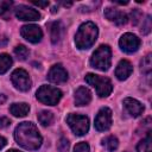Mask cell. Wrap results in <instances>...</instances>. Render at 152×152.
<instances>
[{
  "instance_id": "6da1fadb",
  "label": "cell",
  "mask_w": 152,
  "mask_h": 152,
  "mask_svg": "<svg viewBox=\"0 0 152 152\" xmlns=\"http://www.w3.org/2000/svg\"><path fill=\"white\" fill-rule=\"evenodd\" d=\"M14 138L17 142L26 150H37L42 145V135L38 128L32 122H21L14 131Z\"/></svg>"
},
{
  "instance_id": "7a4b0ae2",
  "label": "cell",
  "mask_w": 152,
  "mask_h": 152,
  "mask_svg": "<svg viewBox=\"0 0 152 152\" xmlns=\"http://www.w3.org/2000/svg\"><path fill=\"white\" fill-rule=\"evenodd\" d=\"M96 38H97V26L91 21H87L78 27V31L76 32L75 36V43L78 49L86 50L89 49L95 43Z\"/></svg>"
},
{
  "instance_id": "3957f363",
  "label": "cell",
  "mask_w": 152,
  "mask_h": 152,
  "mask_svg": "<svg viewBox=\"0 0 152 152\" xmlns=\"http://www.w3.org/2000/svg\"><path fill=\"white\" fill-rule=\"evenodd\" d=\"M110 62H112V51L108 45L99 46L90 58L91 66L101 71H107L110 66Z\"/></svg>"
},
{
  "instance_id": "277c9868",
  "label": "cell",
  "mask_w": 152,
  "mask_h": 152,
  "mask_svg": "<svg viewBox=\"0 0 152 152\" xmlns=\"http://www.w3.org/2000/svg\"><path fill=\"white\" fill-rule=\"evenodd\" d=\"M86 82L95 88V90L100 97L108 96L113 90V84L108 77L99 76L95 74H87Z\"/></svg>"
},
{
  "instance_id": "5b68a950",
  "label": "cell",
  "mask_w": 152,
  "mask_h": 152,
  "mask_svg": "<svg viewBox=\"0 0 152 152\" xmlns=\"http://www.w3.org/2000/svg\"><path fill=\"white\" fill-rule=\"evenodd\" d=\"M36 96H37L38 101H40L42 103L55 106L59 102V100L62 97V91L52 86H42L37 90Z\"/></svg>"
},
{
  "instance_id": "8992f818",
  "label": "cell",
  "mask_w": 152,
  "mask_h": 152,
  "mask_svg": "<svg viewBox=\"0 0 152 152\" xmlns=\"http://www.w3.org/2000/svg\"><path fill=\"white\" fill-rule=\"evenodd\" d=\"M66 124L76 135H84L89 129V119L86 115L69 114L66 116Z\"/></svg>"
},
{
  "instance_id": "52a82bcc",
  "label": "cell",
  "mask_w": 152,
  "mask_h": 152,
  "mask_svg": "<svg viewBox=\"0 0 152 152\" xmlns=\"http://www.w3.org/2000/svg\"><path fill=\"white\" fill-rule=\"evenodd\" d=\"M11 80L13 86L21 91H27L32 84L28 74L24 69H15L11 75Z\"/></svg>"
},
{
  "instance_id": "ba28073f",
  "label": "cell",
  "mask_w": 152,
  "mask_h": 152,
  "mask_svg": "<svg viewBox=\"0 0 152 152\" xmlns=\"http://www.w3.org/2000/svg\"><path fill=\"white\" fill-rule=\"evenodd\" d=\"M119 44H120V48L122 51H125L127 53H133L139 49L140 39L133 33H125L120 38Z\"/></svg>"
},
{
  "instance_id": "9c48e42d",
  "label": "cell",
  "mask_w": 152,
  "mask_h": 152,
  "mask_svg": "<svg viewBox=\"0 0 152 152\" xmlns=\"http://www.w3.org/2000/svg\"><path fill=\"white\" fill-rule=\"evenodd\" d=\"M112 126V110L107 107H103L99 110L95 118V128L97 131H107Z\"/></svg>"
},
{
  "instance_id": "30bf717a",
  "label": "cell",
  "mask_w": 152,
  "mask_h": 152,
  "mask_svg": "<svg viewBox=\"0 0 152 152\" xmlns=\"http://www.w3.org/2000/svg\"><path fill=\"white\" fill-rule=\"evenodd\" d=\"M20 34L23 36V38H25L30 43H38V42H40V39L43 37V32H42L40 27L34 24L24 25L20 28Z\"/></svg>"
},
{
  "instance_id": "8fae6325",
  "label": "cell",
  "mask_w": 152,
  "mask_h": 152,
  "mask_svg": "<svg viewBox=\"0 0 152 152\" xmlns=\"http://www.w3.org/2000/svg\"><path fill=\"white\" fill-rule=\"evenodd\" d=\"M15 15L18 19L25 20V21H34L40 19V13L38 11L25 5H19L15 8Z\"/></svg>"
},
{
  "instance_id": "7c38bea8",
  "label": "cell",
  "mask_w": 152,
  "mask_h": 152,
  "mask_svg": "<svg viewBox=\"0 0 152 152\" xmlns=\"http://www.w3.org/2000/svg\"><path fill=\"white\" fill-rule=\"evenodd\" d=\"M48 78H49L50 82L56 83V84L64 83L68 80V72L62 65H59V64L58 65H53L50 69L49 74H48Z\"/></svg>"
},
{
  "instance_id": "4fadbf2b",
  "label": "cell",
  "mask_w": 152,
  "mask_h": 152,
  "mask_svg": "<svg viewBox=\"0 0 152 152\" xmlns=\"http://www.w3.org/2000/svg\"><path fill=\"white\" fill-rule=\"evenodd\" d=\"M104 17L109 21L114 23L118 26L125 25L127 23V15L124 12H121V11H119L116 8H113V7H107L104 10Z\"/></svg>"
},
{
  "instance_id": "5bb4252c",
  "label": "cell",
  "mask_w": 152,
  "mask_h": 152,
  "mask_svg": "<svg viewBox=\"0 0 152 152\" xmlns=\"http://www.w3.org/2000/svg\"><path fill=\"white\" fill-rule=\"evenodd\" d=\"M124 107L127 110V113L134 118L139 116L144 112V106L138 100H135L133 97H126L124 100Z\"/></svg>"
},
{
  "instance_id": "9a60e30c",
  "label": "cell",
  "mask_w": 152,
  "mask_h": 152,
  "mask_svg": "<svg viewBox=\"0 0 152 152\" xmlns=\"http://www.w3.org/2000/svg\"><path fill=\"white\" fill-rule=\"evenodd\" d=\"M132 71H133V66H132L131 62H128L127 59H122L119 62V64L115 69V76L118 77V80L125 81L131 76Z\"/></svg>"
},
{
  "instance_id": "2e32d148",
  "label": "cell",
  "mask_w": 152,
  "mask_h": 152,
  "mask_svg": "<svg viewBox=\"0 0 152 152\" xmlns=\"http://www.w3.org/2000/svg\"><path fill=\"white\" fill-rule=\"evenodd\" d=\"M48 26L50 28L51 42L53 44L59 43L61 39L63 38V34H64V26L62 25V23L61 21H53V23H50Z\"/></svg>"
},
{
  "instance_id": "e0dca14e",
  "label": "cell",
  "mask_w": 152,
  "mask_h": 152,
  "mask_svg": "<svg viewBox=\"0 0 152 152\" xmlns=\"http://www.w3.org/2000/svg\"><path fill=\"white\" fill-rule=\"evenodd\" d=\"M91 101V93L86 87H80L75 91V104L76 106H86Z\"/></svg>"
},
{
  "instance_id": "ac0fdd59",
  "label": "cell",
  "mask_w": 152,
  "mask_h": 152,
  "mask_svg": "<svg viewBox=\"0 0 152 152\" xmlns=\"http://www.w3.org/2000/svg\"><path fill=\"white\" fill-rule=\"evenodd\" d=\"M10 112H11L14 116L21 118V116L27 115V113L30 112V106H28L27 103H25V102L13 103V104L10 107Z\"/></svg>"
},
{
  "instance_id": "d6986e66",
  "label": "cell",
  "mask_w": 152,
  "mask_h": 152,
  "mask_svg": "<svg viewBox=\"0 0 152 152\" xmlns=\"http://www.w3.org/2000/svg\"><path fill=\"white\" fill-rule=\"evenodd\" d=\"M102 145L106 147L108 152H114L119 146V141L114 135H108L102 140Z\"/></svg>"
},
{
  "instance_id": "ffe728a7",
  "label": "cell",
  "mask_w": 152,
  "mask_h": 152,
  "mask_svg": "<svg viewBox=\"0 0 152 152\" xmlns=\"http://www.w3.org/2000/svg\"><path fill=\"white\" fill-rule=\"evenodd\" d=\"M151 132L147 133V137L142 139L138 145H137V152H152L151 147Z\"/></svg>"
},
{
  "instance_id": "44dd1931",
  "label": "cell",
  "mask_w": 152,
  "mask_h": 152,
  "mask_svg": "<svg viewBox=\"0 0 152 152\" xmlns=\"http://www.w3.org/2000/svg\"><path fill=\"white\" fill-rule=\"evenodd\" d=\"M38 121L43 125V126H50L53 121V114L49 110H42L38 114Z\"/></svg>"
},
{
  "instance_id": "7402d4cb",
  "label": "cell",
  "mask_w": 152,
  "mask_h": 152,
  "mask_svg": "<svg viewBox=\"0 0 152 152\" xmlns=\"http://www.w3.org/2000/svg\"><path fill=\"white\" fill-rule=\"evenodd\" d=\"M12 65V58L7 53L0 55V74H5Z\"/></svg>"
},
{
  "instance_id": "603a6c76",
  "label": "cell",
  "mask_w": 152,
  "mask_h": 152,
  "mask_svg": "<svg viewBox=\"0 0 152 152\" xmlns=\"http://www.w3.org/2000/svg\"><path fill=\"white\" fill-rule=\"evenodd\" d=\"M12 1H0V17H2L4 19H8L10 14H11V10H12Z\"/></svg>"
},
{
  "instance_id": "cb8c5ba5",
  "label": "cell",
  "mask_w": 152,
  "mask_h": 152,
  "mask_svg": "<svg viewBox=\"0 0 152 152\" xmlns=\"http://www.w3.org/2000/svg\"><path fill=\"white\" fill-rule=\"evenodd\" d=\"M14 53H15V56H17L19 59L25 61V59L28 57L30 51H28V49H27L25 45H17V46L14 48Z\"/></svg>"
},
{
  "instance_id": "d4e9b609",
  "label": "cell",
  "mask_w": 152,
  "mask_h": 152,
  "mask_svg": "<svg viewBox=\"0 0 152 152\" xmlns=\"http://www.w3.org/2000/svg\"><path fill=\"white\" fill-rule=\"evenodd\" d=\"M151 66H152V62H151V53H148L147 56H145L141 62H140V70L145 74H150L151 71Z\"/></svg>"
},
{
  "instance_id": "484cf974",
  "label": "cell",
  "mask_w": 152,
  "mask_h": 152,
  "mask_svg": "<svg viewBox=\"0 0 152 152\" xmlns=\"http://www.w3.org/2000/svg\"><path fill=\"white\" fill-rule=\"evenodd\" d=\"M152 28V24H151V17L147 15L146 19L142 20V28H141V33L142 34H148Z\"/></svg>"
},
{
  "instance_id": "4316f807",
  "label": "cell",
  "mask_w": 152,
  "mask_h": 152,
  "mask_svg": "<svg viewBox=\"0 0 152 152\" xmlns=\"http://www.w3.org/2000/svg\"><path fill=\"white\" fill-rule=\"evenodd\" d=\"M69 146H70V144H69L68 139H65V138H61L57 142V148L59 152H68Z\"/></svg>"
},
{
  "instance_id": "83f0119b",
  "label": "cell",
  "mask_w": 152,
  "mask_h": 152,
  "mask_svg": "<svg viewBox=\"0 0 152 152\" xmlns=\"http://www.w3.org/2000/svg\"><path fill=\"white\" fill-rule=\"evenodd\" d=\"M74 152H89V145L84 141H81L74 147Z\"/></svg>"
},
{
  "instance_id": "f1b7e54d",
  "label": "cell",
  "mask_w": 152,
  "mask_h": 152,
  "mask_svg": "<svg viewBox=\"0 0 152 152\" xmlns=\"http://www.w3.org/2000/svg\"><path fill=\"white\" fill-rule=\"evenodd\" d=\"M140 18H141L140 11H139V10H133V12H132V24H133V25H137V24L139 23Z\"/></svg>"
},
{
  "instance_id": "f546056e",
  "label": "cell",
  "mask_w": 152,
  "mask_h": 152,
  "mask_svg": "<svg viewBox=\"0 0 152 152\" xmlns=\"http://www.w3.org/2000/svg\"><path fill=\"white\" fill-rule=\"evenodd\" d=\"M10 124H11V120H10L8 118H6V116H1V118H0V127H1V128L7 127Z\"/></svg>"
},
{
  "instance_id": "4dcf8cb0",
  "label": "cell",
  "mask_w": 152,
  "mask_h": 152,
  "mask_svg": "<svg viewBox=\"0 0 152 152\" xmlns=\"http://www.w3.org/2000/svg\"><path fill=\"white\" fill-rule=\"evenodd\" d=\"M32 4L39 7H46L49 5V1H32Z\"/></svg>"
},
{
  "instance_id": "1f68e13d",
  "label": "cell",
  "mask_w": 152,
  "mask_h": 152,
  "mask_svg": "<svg viewBox=\"0 0 152 152\" xmlns=\"http://www.w3.org/2000/svg\"><path fill=\"white\" fill-rule=\"evenodd\" d=\"M8 43V38L6 36H0V46H5L6 44Z\"/></svg>"
},
{
  "instance_id": "d6a6232c",
  "label": "cell",
  "mask_w": 152,
  "mask_h": 152,
  "mask_svg": "<svg viewBox=\"0 0 152 152\" xmlns=\"http://www.w3.org/2000/svg\"><path fill=\"white\" fill-rule=\"evenodd\" d=\"M6 142H7V141H6V139H5L4 137H1V135H0V150L6 145Z\"/></svg>"
},
{
  "instance_id": "836d02e7",
  "label": "cell",
  "mask_w": 152,
  "mask_h": 152,
  "mask_svg": "<svg viewBox=\"0 0 152 152\" xmlns=\"http://www.w3.org/2000/svg\"><path fill=\"white\" fill-rule=\"evenodd\" d=\"M5 101H6V96H5L4 94H1V95H0V104H2Z\"/></svg>"
},
{
  "instance_id": "e575fe53",
  "label": "cell",
  "mask_w": 152,
  "mask_h": 152,
  "mask_svg": "<svg viewBox=\"0 0 152 152\" xmlns=\"http://www.w3.org/2000/svg\"><path fill=\"white\" fill-rule=\"evenodd\" d=\"M113 2L116 5H127L128 4V1H113Z\"/></svg>"
},
{
  "instance_id": "d590c367",
  "label": "cell",
  "mask_w": 152,
  "mask_h": 152,
  "mask_svg": "<svg viewBox=\"0 0 152 152\" xmlns=\"http://www.w3.org/2000/svg\"><path fill=\"white\" fill-rule=\"evenodd\" d=\"M62 5H63V6H65V7H69V6H71V5H72V2H62Z\"/></svg>"
},
{
  "instance_id": "8d00e7d4",
  "label": "cell",
  "mask_w": 152,
  "mask_h": 152,
  "mask_svg": "<svg viewBox=\"0 0 152 152\" xmlns=\"http://www.w3.org/2000/svg\"><path fill=\"white\" fill-rule=\"evenodd\" d=\"M7 152H21V151H19V150H10Z\"/></svg>"
}]
</instances>
